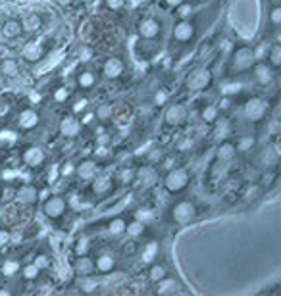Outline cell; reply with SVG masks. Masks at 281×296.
<instances>
[{"mask_svg": "<svg viewBox=\"0 0 281 296\" xmlns=\"http://www.w3.org/2000/svg\"><path fill=\"white\" fill-rule=\"evenodd\" d=\"M37 189L35 187H31V185H25V187H19L17 189V193H15V200L17 202H21V204H25V206H31V204H35L37 202Z\"/></svg>", "mask_w": 281, "mask_h": 296, "instance_id": "26", "label": "cell"}, {"mask_svg": "<svg viewBox=\"0 0 281 296\" xmlns=\"http://www.w3.org/2000/svg\"><path fill=\"white\" fill-rule=\"evenodd\" d=\"M216 127H214V137L218 139V141H225L229 135H231V123H229V119H225V118H218V121L214 123Z\"/></svg>", "mask_w": 281, "mask_h": 296, "instance_id": "33", "label": "cell"}, {"mask_svg": "<svg viewBox=\"0 0 281 296\" xmlns=\"http://www.w3.org/2000/svg\"><path fill=\"white\" fill-rule=\"evenodd\" d=\"M137 35L141 41L145 43H154L162 37V21L154 15H147V17H141L139 23H137Z\"/></svg>", "mask_w": 281, "mask_h": 296, "instance_id": "6", "label": "cell"}, {"mask_svg": "<svg viewBox=\"0 0 281 296\" xmlns=\"http://www.w3.org/2000/svg\"><path fill=\"white\" fill-rule=\"evenodd\" d=\"M12 112V104L8 98H0V119H6Z\"/></svg>", "mask_w": 281, "mask_h": 296, "instance_id": "45", "label": "cell"}, {"mask_svg": "<svg viewBox=\"0 0 281 296\" xmlns=\"http://www.w3.org/2000/svg\"><path fill=\"white\" fill-rule=\"evenodd\" d=\"M104 4H106L108 10L118 12V10H121V8L125 6V0H104Z\"/></svg>", "mask_w": 281, "mask_h": 296, "instance_id": "49", "label": "cell"}, {"mask_svg": "<svg viewBox=\"0 0 281 296\" xmlns=\"http://www.w3.org/2000/svg\"><path fill=\"white\" fill-rule=\"evenodd\" d=\"M74 273L75 277H81V279H87L93 277L96 271H94V260L89 254H79L74 262Z\"/></svg>", "mask_w": 281, "mask_h": 296, "instance_id": "20", "label": "cell"}, {"mask_svg": "<svg viewBox=\"0 0 281 296\" xmlns=\"http://www.w3.org/2000/svg\"><path fill=\"white\" fill-rule=\"evenodd\" d=\"M168 100H170V92L166 89H158L156 92H154V96H152V104L156 106V108H162V106H166L168 104Z\"/></svg>", "mask_w": 281, "mask_h": 296, "instance_id": "44", "label": "cell"}, {"mask_svg": "<svg viewBox=\"0 0 281 296\" xmlns=\"http://www.w3.org/2000/svg\"><path fill=\"white\" fill-rule=\"evenodd\" d=\"M72 96H74V90H72V87H68V85H58L56 89L52 90V100L56 104L70 102Z\"/></svg>", "mask_w": 281, "mask_h": 296, "instance_id": "35", "label": "cell"}, {"mask_svg": "<svg viewBox=\"0 0 281 296\" xmlns=\"http://www.w3.org/2000/svg\"><path fill=\"white\" fill-rule=\"evenodd\" d=\"M98 83V75L94 74L91 68H79L75 72V87L83 92L93 90Z\"/></svg>", "mask_w": 281, "mask_h": 296, "instance_id": "18", "label": "cell"}, {"mask_svg": "<svg viewBox=\"0 0 281 296\" xmlns=\"http://www.w3.org/2000/svg\"><path fill=\"white\" fill-rule=\"evenodd\" d=\"M185 2H187V0H162V6L164 8H170V10H178Z\"/></svg>", "mask_w": 281, "mask_h": 296, "instance_id": "50", "label": "cell"}, {"mask_svg": "<svg viewBox=\"0 0 281 296\" xmlns=\"http://www.w3.org/2000/svg\"><path fill=\"white\" fill-rule=\"evenodd\" d=\"M256 64L254 60V52L252 46L249 45H237L225 64V77L233 79V77H241V75L251 74L252 66Z\"/></svg>", "mask_w": 281, "mask_h": 296, "instance_id": "1", "label": "cell"}, {"mask_svg": "<svg viewBox=\"0 0 281 296\" xmlns=\"http://www.w3.org/2000/svg\"><path fill=\"white\" fill-rule=\"evenodd\" d=\"M43 17L37 12H31L29 15H25V19H21V27H23V33H37L43 27Z\"/></svg>", "mask_w": 281, "mask_h": 296, "instance_id": "28", "label": "cell"}, {"mask_svg": "<svg viewBox=\"0 0 281 296\" xmlns=\"http://www.w3.org/2000/svg\"><path fill=\"white\" fill-rule=\"evenodd\" d=\"M156 287H154V293L156 295H174V293H179L181 289H179V285L176 279H172L170 275L168 277H164V279H160L158 283H154Z\"/></svg>", "mask_w": 281, "mask_h": 296, "instance_id": "27", "label": "cell"}, {"mask_svg": "<svg viewBox=\"0 0 281 296\" xmlns=\"http://www.w3.org/2000/svg\"><path fill=\"white\" fill-rule=\"evenodd\" d=\"M125 235L131 238V240H139L147 235V223L141 222V220H131L125 225Z\"/></svg>", "mask_w": 281, "mask_h": 296, "instance_id": "25", "label": "cell"}, {"mask_svg": "<svg viewBox=\"0 0 281 296\" xmlns=\"http://www.w3.org/2000/svg\"><path fill=\"white\" fill-rule=\"evenodd\" d=\"M68 212V200L62 194H52L43 202V216L48 222H58Z\"/></svg>", "mask_w": 281, "mask_h": 296, "instance_id": "7", "label": "cell"}, {"mask_svg": "<svg viewBox=\"0 0 281 296\" xmlns=\"http://www.w3.org/2000/svg\"><path fill=\"white\" fill-rule=\"evenodd\" d=\"M102 74L104 77L110 79V81L119 79L121 75L125 74V62H123V58H119V56H110V58H106L102 64Z\"/></svg>", "mask_w": 281, "mask_h": 296, "instance_id": "19", "label": "cell"}, {"mask_svg": "<svg viewBox=\"0 0 281 296\" xmlns=\"http://www.w3.org/2000/svg\"><path fill=\"white\" fill-rule=\"evenodd\" d=\"M119 179H121V183L123 185H131V183H135V169H123L121 173H119Z\"/></svg>", "mask_w": 281, "mask_h": 296, "instance_id": "47", "label": "cell"}, {"mask_svg": "<svg viewBox=\"0 0 281 296\" xmlns=\"http://www.w3.org/2000/svg\"><path fill=\"white\" fill-rule=\"evenodd\" d=\"M251 74L258 85L268 87V85H272V83L276 81V74H278V72H276L268 62H256V64L252 66Z\"/></svg>", "mask_w": 281, "mask_h": 296, "instance_id": "14", "label": "cell"}, {"mask_svg": "<svg viewBox=\"0 0 281 296\" xmlns=\"http://www.w3.org/2000/svg\"><path fill=\"white\" fill-rule=\"evenodd\" d=\"M187 118H189V108L185 104L176 102V104H170L164 112V125L168 127H181L187 123Z\"/></svg>", "mask_w": 281, "mask_h": 296, "instance_id": "9", "label": "cell"}, {"mask_svg": "<svg viewBox=\"0 0 281 296\" xmlns=\"http://www.w3.org/2000/svg\"><path fill=\"white\" fill-rule=\"evenodd\" d=\"M0 74L4 77H17L19 75V62L15 58H4L0 62Z\"/></svg>", "mask_w": 281, "mask_h": 296, "instance_id": "34", "label": "cell"}, {"mask_svg": "<svg viewBox=\"0 0 281 296\" xmlns=\"http://www.w3.org/2000/svg\"><path fill=\"white\" fill-rule=\"evenodd\" d=\"M85 106H87V100L75 102V104H74V108H72V114H75V116H79V114H81V110H85Z\"/></svg>", "mask_w": 281, "mask_h": 296, "instance_id": "51", "label": "cell"}, {"mask_svg": "<svg viewBox=\"0 0 281 296\" xmlns=\"http://www.w3.org/2000/svg\"><path fill=\"white\" fill-rule=\"evenodd\" d=\"M114 114H116V108H114V104H110V102L98 104V106H96V110H94V118L98 119L100 123H108V121H112Z\"/></svg>", "mask_w": 281, "mask_h": 296, "instance_id": "32", "label": "cell"}, {"mask_svg": "<svg viewBox=\"0 0 281 296\" xmlns=\"http://www.w3.org/2000/svg\"><path fill=\"white\" fill-rule=\"evenodd\" d=\"M237 147L235 143H231L229 139H225V141H220V145L216 147V162H222V163H233L237 158Z\"/></svg>", "mask_w": 281, "mask_h": 296, "instance_id": "21", "label": "cell"}, {"mask_svg": "<svg viewBox=\"0 0 281 296\" xmlns=\"http://www.w3.org/2000/svg\"><path fill=\"white\" fill-rule=\"evenodd\" d=\"M281 127V123H280V119L278 118H272L270 119V121H268V133L270 135H274V137H276V135H280V129Z\"/></svg>", "mask_w": 281, "mask_h": 296, "instance_id": "48", "label": "cell"}, {"mask_svg": "<svg viewBox=\"0 0 281 296\" xmlns=\"http://www.w3.org/2000/svg\"><path fill=\"white\" fill-rule=\"evenodd\" d=\"M276 181H278V173H276L274 169H266V171L260 175V181H258V189L268 191V189H272V187L276 185Z\"/></svg>", "mask_w": 281, "mask_h": 296, "instance_id": "40", "label": "cell"}, {"mask_svg": "<svg viewBox=\"0 0 281 296\" xmlns=\"http://www.w3.org/2000/svg\"><path fill=\"white\" fill-rule=\"evenodd\" d=\"M46 56V46L39 39H29L21 46V58L29 64H39Z\"/></svg>", "mask_w": 281, "mask_h": 296, "instance_id": "12", "label": "cell"}, {"mask_svg": "<svg viewBox=\"0 0 281 296\" xmlns=\"http://www.w3.org/2000/svg\"><path fill=\"white\" fill-rule=\"evenodd\" d=\"M19 260H15V258H8V260H4L2 262V266H0V273L4 275V277H15L17 273H19Z\"/></svg>", "mask_w": 281, "mask_h": 296, "instance_id": "37", "label": "cell"}, {"mask_svg": "<svg viewBox=\"0 0 281 296\" xmlns=\"http://www.w3.org/2000/svg\"><path fill=\"white\" fill-rule=\"evenodd\" d=\"M58 6H62V8H68V6H72L74 4V0H54Z\"/></svg>", "mask_w": 281, "mask_h": 296, "instance_id": "52", "label": "cell"}, {"mask_svg": "<svg viewBox=\"0 0 281 296\" xmlns=\"http://www.w3.org/2000/svg\"><path fill=\"white\" fill-rule=\"evenodd\" d=\"M168 275H170V271H168V266L164 262H152L147 269V279L152 285L158 283L160 279H164V277H168Z\"/></svg>", "mask_w": 281, "mask_h": 296, "instance_id": "24", "label": "cell"}, {"mask_svg": "<svg viewBox=\"0 0 281 296\" xmlns=\"http://www.w3.org/2000/svg\"><path fill=\"white\" fill-rule=\"evenodd\" d=\"M270 45H272V41H268V39H260V43H258V45L252 46V52H254V60H256V62H266Z\"/></svg>", "mask_w": 281, "mask_h": 296, "instance_id": "39", "label": "cell"}, {"mask_svg": "<svg viewBox=\"0 0 281 296\" xmlns=\"http://www.w3.org/2000/svg\"><path fill=\"white\" fill-rule=\"evenodd\" d=\"M270 25L274 27V31H278L281 27V6L278 2H274L270 8Z\"/></svg>", "mask_w": 281, "mask_h": 296, "instance_id": "42", "label": "cell"}, {"mask_svg": "<svg viewBox=\"0 0 281 296\" xmlns=\"http://www.w3.org/2000/svg\"><path fill=\"white\" fill-rule=\"evenodd\" d=\"M235 147H237V152H251L252 148L256 147V137L254 135H243V137H239L235 141Z\"/></svg>", "mask_w": 281, "mask_h": 296, "instance_id": "38", "label": "cell"}, {"mask_svg": "<svg viewBox=\"0 0 281 296\" xmlns=\"http://www.w3.org/2000/svg\"><path fill=\"white\" fill-rule=\"evenodd\" d=\"M74 173H75V163L70 162V160L60 167V175H62V177H70V175H74Z\"/></svg>", "mask_w": 281, "mask_h": 296, "instance_id": "46", "label": "cell"}, {"mask_svg": "<svg viewBox=\"0 0 281 296\" xmlns=\"http://www.w3.org/2000/svg\"><path fill=\"white\" fill-rule=\"evenodd\" d=\"M39 123H41V114H39L35 108H23V110L17 114V118H15L17 129L23 131V133H29L33 129H37Z\"/></svg>", "mask_w": 281, "mask_h": 296, "instance_id": "11", "label": "cell"}, {"mask_svg": "<svg viewBox=\"0 0 281 296\" xmlns=\"http://www.w3.org/2000/svg\"><path fill=\"white\" fill-rule=\"evenodd\" d=\"M31 262L39 267L41 271H46V269L50 267V264H52V260H50V256H48L46 252H39V254H37V256H35Z\"/></svg>", "mask_w": 281, "mask_h": 296, "instance_id": "43", "label": "cell"}, {"mask_svg": "<svg viewBox=\"0 0 281 296\" xmlns=\"http://www.w3.org/2000/svg\"><path fill=\"white\" fill-rule=\"evenodd\" d=\"M98 173H100V165H98L96 160H93V158H87L83 162L75 163V175H77L79 181H83V183H91Z\"/></svg>", "mask_w": 281, "mask_h": 296, "instance_id": "17", "label": "cell"}, {"mask_svg": "<svg viewBox=\"0 0 281 296\" xmlns=\"http://www.w3.org/2000/svg\"><path fill=\"white\" fill-rule=\"evenodd\" d=\"M198 216H200V210L189 198H183V200H179L170 208V222L174 225H178V227L191 225V223L198 220Z\"/></svg>", "mask_w": 281, "mask_h": 296, "instance_id": "2", "label": "cell"}, {"mask_svg": "<svg viewBox=\"0 0 281 296\" xmlns=\"http://www.w3.org/2000/svg\"><path fill=\"white\" fill-rule=\"evenodd\" d=\"M243 116L251 123H260L268 116V102L260 96H251L243 104Z\"/></svg>", "mask_w": 281, "mask_h": 296, "instance_id": "8", "label": "cell"}, {"mask_svg": "<svg viewBox=\"0 0 281 296\" xmlns=\"http://www.w3.org/2000/svg\"><path fill=\"white\" fill-rule=\"evenodd\" d=\"M41 273H43V271L35 266L33 262H29V264H25V266L19 267V275L23 277V281H29V283L37 281V279L41 277Z\"/></svg>", "mask_w": 281, "mask_h": 296, "instance_id": "36", "label": "cell"}, {"mask_svg": "<svg viewBox=\"0 0 281 296\" xmlns=\"http://www.w3.org/2000/svg\"><path fill=\"white\" fill-rule=\"evenodd\" d=\"M158 181H160V173H158V169L154 167V165H143V167H139V169H135V183L139 185V187H143V189H152L154 185H158Z\"/></svg>", "mask_w": 281, "mask_h": 296, "instance_id": "13", "label": "cell"}, {"mask_svg": "<svg viewBox=\"0 0 281 296\" xmlns=\"http://www.w3.org/2000/svg\"><path fill=\"white\" fill-rule=\"evenodd\" d=\"M15 193H17V189H15L14 185H4V187H0V204H10V202H14Z\"/></svg>", "mask_w": 281, "mask_h": 296, "instance_id": "41", "label": "cell"}, {"mask_svg": "<svg viewBox=\"0 0 281 296\" xmlns=\"http://www.w3.org/2000/svg\"><path fill=\"white\" fill-rule=\"evenodd\" d=\"M125 225H127V220L121 218V216H116V218L108 220L106 229H108V233L112 237H121V235H125Z\"/></svg>", "mask_w": 281, "mask_h": 296, "instance_id": "31", "label": "cell"}, {"mask_svg": "<svg viewBox=\"0 0 281 296\" xmlns=\"http://www.w3.org/2000/svg\"><path fill=\"white\" fill-rule=\"evenodd\" d=\"M21 162L25 163L29 169H41L46 162V152L39 145H29L21 152Z\"/></svg>", "mask_w": 281, "mask_h": 296, "instance_id": "10", "label": "cell"}, {"mask_svg": "<svg viewBox=\"0 0 281 296\" xmlns=\"http://www.w3.org/2000/svg\"><path fill=\"white\" fill-rule=\"evenodd\" d=\"M191 171L187 167H172L166 171L162 187L168 194H181L191 185Z\"/></svg>", "mask_w": 281, "mask_h": 296, "instance_id": "3", "label": "cell"}, {"mask_svg": "<svg viewBox=\"0 0 281 296\" xmlns=\"http://www.w3.org/2000/svg\"><path fill=\"white\" fill-rule=\"evenodd\" d=\"M214 83V74L208 66H202V68H196L192 70L191 74L187 75L185 79V90L189 92H204L212 87Z\"/></svg>", "mask_w": 281, "mask_h": 296, "instance_id": "4", "label": "cell"}, {"mask_svg": "<svg viewBox=\"0 0 281 296\" xmlns=\"http://www.w3.org/2000/svg\"><path fill=\"white\" fill-rule=\"evenodd\" d=\"M2 37L8 39V41H14V39H19L23 35V27H21V21L19 19H6L2 23Z\"/></svg>", "mask_w": 281, "mask_h": 296, "instance_id": "22", "label": "cell"}, {"mask_svg": "<svg viewBox=\"0 0 281 296\" xmlns=\"http://www.w3.org/2000/svg\"><path fill=\"white\" fill-rule=\"evenodd\" d=\"M83 131V123L75 114H68L60 121V135L64 139H77Z\"/></svg>", "mask_w": 281, "mask_h": 296, "instance_id": "16", "label": "cell"}, {"mask_svg": "<svg viewBox=\"0 0 281 296\" xmlns=\"http://www.w3.org/2000/svg\"><path fill=\"white\" fill-rule=\"evenodd\" d=\"M94 260V271L100 275H108L118 267V256L110 250H100Z\"/></svg>", "mask_w": 281, "mask_h": 296, "instance_id": "15", "label": "cell"}, {"mask_svg": "<svg viewBox=\"0 0 281 296\" xmlns=\"http://www.w3.org/2000/svg\"><path fill=\"white\" fill-rule=\"evenodd\" d=\"M266 62L276 72H280V68H281V43L280 41H272L270 50H268Z\"/></svg>", "mask_w": 281, "mask_h": 296, "instance_id": "30", "label": "cell"}, {"mask_svg": "<svg viewBox=\"0 0 281 296\" xmlns=\"http://www.w3.org/2000/svg\"><path fill=\"white\" fill-rule=\"evenodd\" d=\"M91 183H93V193L96 194V196H104V194H108L112 191L114 179L110 177V175H100V173H98Z\"/></svg>", "mask_w": 281, "mask_h": 296, "instance_id": "23", "label": "cell"}, {"mask_svg": "<svg viewBox=\"0 0 281 296\" xmlns=\"http://www.w3.org/2000/svg\"><path fill=\"white\" fill-rule=\"evenodd\" d=\"M198 116H200V119L206 123V125H214L216 121H218V118L222 116L220 114V108L216 106V104H204L202 108H200V112H198Z\"/></svg>", "mask_w": 281, "mask_h": 296, "instance_id": "29", "label": "cell"}, {"mask_svg": "<svg viewBox=\"0 0 281 296\" xmlns=\"http://www.w3.org/2000/svg\"><path fill=\"white\" fill-rule=\"evenodd\" d=\"M196 33H198L196 21L191 19V17H181L172 27V43H176V45H189V43H192L196 39Z\"/></svg>", "mask_w": 281, "mask_h": 296, "instance_id": "5", "label": "cell"}]
</instances>
